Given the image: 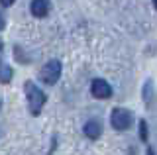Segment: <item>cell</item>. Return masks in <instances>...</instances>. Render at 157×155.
Masks as SVG:
<instances>
[{
  "mask_svg": "<svg viewBox=\"0 0 157 155\" xmlns=\"http://www.w3.org/2000/svg\"><path fill=\"white\" fill-rule=\"evenodd\" d=\"M24 90H26V98H28L29 112H32L33 116H37L39 112H41V108H43V104H45V100H47L45 93H43L39 86L33 85L32 81H28V83L24 85Z\"/></svg>",
  "mask_w": 157,
  "mask_h": 155,
  "instance_id": "1",
  "label": "cell"
},
{
  "mask_svg": "<svg viewBox=\"0 0 157 155\" xmlns=\"http://www.w3.org/2000/svg\"><path fill=\"white\" fill-rule=\"evenodd\" d=\"M59 77H61V61H57V59L47 61L41 67V71H39V79L45 85H55L59 81Z\"/></svg>",
  "mask_w": 157,
  "mask_h": 155,
  "instance_id": "2",
  "label": "cell"
},
{
  "mask_svg": "<svg viewBox=\"0 0 157 155\" xmlns=\"http://www.w3.org/2000/svg\"><path fill=\"white\" fill-rule=\"evenodd\" d=\"M110 124L114 126L116 130H128L132 124V114L130 110L126 108H114L110 114Z\"/></svg>",
  "mask_w": 157,
  "mask_h": 155,
  "instance_id": "3",
  "label": "cell"
},
{
  "mask_svg": "<svg viewBox=\"0 0 157 155\" xmlns=\"http://www.w3.org/2000/svg\"><path fill=\"white\" fill-rule=\"evenodd\" d=\"M90 93H92V96H96V98H108V96L112 94V86L106 83L104 79H94L90 83Z\"/></svg>",
  "mask_w": 157,
  "mask_h": 155,
  "instance_id": "4",
  "label": "cell"
},
{
  "mask_svg": "<svg viewBox=\"0 0 157 155\" xmlns=\"http://www.w3.org/2000/svg\"><path fill=\"white\" fill-rule=\"evenodd\" d=\"M51 10V2L49 0H32L29 2V12L36 18H45Z\"/></svg>",
  "mask_w": 157,
  "mask_h": 155,
  "instance_id": "5",
  "label": "cell"
},
{
  "mask_svg": "<svg viewBox=\"0 0 157 155\" xmlns=\"http://www.w3.org/2000/svg\"><path fill=\"white\" fill-rule=\"evenodd\" d=\"M100 134H102V128H100V124H98L96 120H88L85 124V135L86 138L96 139V138H100Z\"/></svg>",
  "mask_w": 157,
  "mask_h": 155,
  "instance_id": "6",
  "label": "cell"
},
{
  "mask_svg": "<svg viewBox=\"0 0 157 155\" xmlns=\"http://www.w3.org/2000/svg\"><path fill=\"white\" fill-rule=\"evenodd\" d=\"M10 79H12V69L0 61V83H10Z\"/></svg>",
  "mask_w": 157,
  "mask_h": 155,
  "instance_id": "7",
  "label": "cell"
},
{
  "mask_svg": "<svg viewBox=\"0 0 157 155\" xmlns=\"http://www.w3.org/2000/svg\"><path fill=\"white\" fill-rule=\"evenodd\" d=\"M140 138L141 142H147V124L144 120H140Z\"/></svg>",
  "mask_w": 157,
  "mask_h": 155,
  "instance_id": "8",
  "label": "cell"
},
{
  "mask_svg": "<svg viewBox=\"0 0 157 155\" xmlns=\"http://www.w3.org/2000/svg\"><path fill=\"white\" fill-rule=\"evenodd\" d=\"M14 2H16V0H0V4H2V6H6V8H8V6H12Z\"/></svg>",
  "mask_w": 157,
  "mask_h": 155,
  "instance_id": "9",
  "label": "cell"
},
{
  "mask_svg": "<svg viewBox=\"0 0 157 155\" xmlns=\"http://www.w3.org/2000/svg\"><path fill=\"white\" fill-rule=\"evenodd\" d=\"M4 26H6V20H4V14L0 12V30H4Z\"/></svg>",
  "mask_w": 157,
  "mask_h": 155,
  "instance_id": "10",
  "label": "cell"
},
{
  "mask_svg": "<svg viewBox=\"0 0 157 155\" xmlns=\"http://www.w3.org/2000/svg\"><path fill=\"white\" fill-rule=\"evenodd\" d=\"M2 51H4V43H2V40H0V57H2Z\"/></svg>",
  "mask_w": 157,
  "mask_h": 155,
  "instance_id": "11",
  "label": "cell"
},
{
  "mask_svg": "<svg viewBox=\"0 0 157 155\" xmlns=\"http://www.w3.org/2000/svg\"><path fill=\"white\" fill-rule=\"evenodd\" d=\"M147 155H155V153H153V149H151V147L147 149Z\"/></svg>",
  "mask_w": 157,
  "mask_h": 155,
  "instance_id": "12",
  "label": "cell"
}]
</instances>
